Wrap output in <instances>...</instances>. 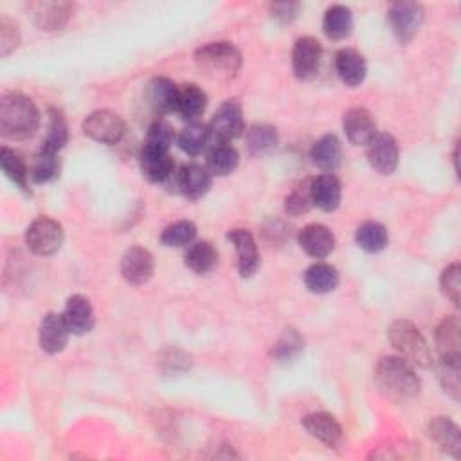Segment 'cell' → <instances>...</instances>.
I'll return each mask as SVG.
<instances>
[{
  "mask_svg": "<svg viewBox=\"0 0 461 461\" xmlns=\"http://www.w3.org/2000/svg\"><path fill=\"white\" fill-rule=\"evenodd\" d=\"M375 384L388 400L397 404L414 398L422 389L414 366L398 355L379 361L375 368Z\"/></svg>",
  "mask_w": 461,
  "mask_h": 461,
  "instance_id": "1",
  "label": "cell"
},
{
  "mask_svg": "<svg viewBox=\"0 0 461 461\" xmlns=\"http://www.w3.org/2000/svg\"><path fill=\"white\" fill-rule=\"evenodd\" d=\"M40 126V112L31 98L21 92H6L0 98V133L22 141Z\"/></svg>",
  "mask_w": 461,
  "mask_h": 461,
  "instance_id": "2",
  "label": "cell"
},
{
  "mask_svg": "<svg viewBox=\"0 0 461 461\" xmlns=\"http://www.w3.org/2000/svg\"><path fill=\"white\" fill-rule=\"evenodd\" d=\"M242 53L231 42H209L195 51L197 69L213 81H229L242 69Z\"/></svg>",
  "mask_w": 461,
  "mask_h": 461,
  "instance_id": "3",
  "label": "cell"
},
{
  "mask_svg": "<svg viewBox=\"0 0 461 461\" xmlns=\"http://www.w3.org/2000/svg\"><path fill=\"white\" fill-rule=\"evenodd\" d=\"M388 339L397 350L398 357L407 361L413 366L418 368H429L432 363L431 348L420 332V329L407 321V320H397L388 329Z\"/></svg>",
  "mask_w": 461,
  "mask_h": 461,
  "instance_id": "4",
  "label": "cell"
},
{
  "mask_svg": "<svg viewBox=\"0 0 461 461\" xmlns=\"http://www.w3.org/2000/svg\"><path fill=\"white\" fill-rule=\"evenodd\" d=\"M64 227L51 217L35 218L26 231V245L37 256H53L64 245Z\"/></svg>",
  "mask_w": 461,
  "mask_h": 461,
  "instance_id": "5",
  "label": "cell"
},
{
  "mask_svg": "<svg viewBox=\"0 0 461 461\" xmlns=\"http://www.w3.org/2000/svg\"><path fill=\"white\" fill-rule=\"evenodd\" d=\"M208 126L211 132L213 144H231L245 130L242 105L236 99H227L215 112Z\"/></svg>",
  "mask_w": 461,
  "mask_h": 461,
  "instance_id": "6",
  "label": "cell"
},
{
  "mask_svg": "<svg viewBox=\"0 0 461 461\" xmlns=\"http://www.w3.org/2000/svg\"><path fill=\"white\" fill-rule=\"evenodd\" d=\"M83 133L101 144H117L126 133V124L117 112L96 110L85 117Z\"/></svg>",
  "mask_w": 461,
  "mask_h": 461,
  "instance_id": "7",
  "label": "cell"
},
{
  "mask_svg": "<svg viewBox=\"0 0 461 461\" xmlns=\"http://www.w3.org/2000/svg\"><path fill=\"white\" fill-rule=\"evenodd\" d=\"M213 184L211 172L202 165H186L175 170L172 181L166 184L170 192L181 193L190 201L202 199Z\"/></svg>",
  "mask_w": 461,
  "mask_h": 461,
  "instance_id": "8",
  "label": "cell"
},
{
  "mask_svg": "<svg viewBox=\"0 0 461 461\" xmlns=\"http://www.w3.org/2000/svg\"><path fill=\"white\" fill-rule=\"evenodd\" d=\"M423 19H425L423 8L418 3H411V0H402V3H395L388 10L389 28L393 30L395 37L402 44L411 42L418 35L420 28L423 24Z\"/></svg>",
  "mask_w": 461,
  "mask_h": 461,
  "instance_id": "9",
  "label": "cell"
},
{
  "mask_svg": "<svg viewBox=\"0 0 461 461\" xmlns=\"http://www.w3.org/2000/svg\"><path fill=\"white\" fill-rule=\"evenodd\" d=\"M28 13L38 30L56 33L69 24L74 6L71 3H62V0H37V3L28 4Z\"/></svg>",
  "mask_w": 461,
  "mask_h": 461,
  "instance_id": "10",
  "label": "cell"
},
{
  "mask_svg": "<svg viewBox=\"0 0 461 461\" xmlns=\"http://www.w3.org/2000/svg\"><path fill=\"white\" fill-rule=\"evenodd\" d=\"M323 47L314 37H301L292 47V73L297 80L309 81L318 76Z\"/></svg>",
  "mask_w": 461,
  "mask_h": 461,
  "instance_id": "11",
  "label": "cell"
},
{
  "mask_svg": "<svg viewBox=\"0 0 461 461\" xmlns=\"http://www.w3.org/2000/svg\"><path fill=\"white\" fill-rule=\"evenodd\" d=\"M370 166L380 175H391L398 168L400 148L391 133L377 132V135L366 144Z\"/></svg>",
  "mask_w": 461,
  "mask_h": 461,
  "instance_id": "12",
  "label": "cell"
},
{
  "mask_svg": "<svg viewBox=\"0 0 461 461\" xmlns=\"http://www.w3.org/2000/svg\"><path fill=\"white\" fill-rule=\"evenodd\" d=\"M139 166L146 181L153 184H161L166 188V184L172 181L177 166L174 159L170 158L168 151L153 149L148 146L141 148L139 153Z\"/></svg>",
  "mask_w": 461,
  "mask_h": 461,
  "instance_id": "13",
  "label": "cell"
},
{
  "mask_svg": "<svg viewBox=\"0 0 461 461\" xmlns=\"http://www.w3.org/2000/svg\"><path fill=\"white\" fill-rule=\"evenodd\" d=\"M153 272H156V260L148 249L133 245L124 251L121 258V274L130 285L141 286L148 283Z\"/></svg>",
  "mask_w": 461,
  "mask_h": 461,
  "instance_id": "14",
  "label": "cell"
},
{
  "mask_svg": "<svg viewBox=\"0 0 461 461\" xmlns=\"http://www.w3.org/2000/svg\"><path fill=\"white\" fill-rule=\"evenodd\" d=\"M297 242L306 254L316 260L329 258L336 249V236L323 224L304 226L297 235Z\"/></svg>",
  "mask_w": 461,
  "mask_h": 461,
  "instance_id": "15",
  "label": "cell"
},
{
  "mask_svg": "<svg viewBox=\"0 0 461 461\" xmlns=\"http://www.w3.org/2000/svg\"><path fill=\"white\" fill-rule=\"evenodd\" d=\"M69 337H71V330L65 323L64 314L49 312L44 316L38 330V341H40V348L46 354L56 355L64 352L69 343Z\"/></svg>",
  "mask_w": 461,
  "mask_h": 461,
  "instance_id": "16",
  "label": "cell"
},
{
  "mask_svg": "<svg viewBox=\"0 0 461 461\" xmlns=\"http://www.w3.org/2000/svg\"><path fill=\"white\" fill-rule=\"evenodd\" d=\"M64 318L73 336H87L96 325L92 303L81 294H74L67 299Z\"/></svg>",
  "mask_w": 461,
  "mask_h": 461,
  "instance_id": "17",
  "label": "cell"
},
{
  "mask_svg": "<svg viewBox=\"0 0 461 461\" xmlns=\"http://www.w3.org/2000/svg\"><path fill=\"white\" fill-rule=\"evenodd\" d=\"M343 130L352 144L366 146L377 135V123L368 108L355 107L345 114Z\"/></svg>",
  "mask_w": 461,
  "mask_h": 461,
  "instance_id": "18",
  "label": "cell"
},
{
  "mask_svg": "<svg viewBox=\"0 0 461 461\" xmlns=\"http://www.w3.org/2000/svg\"><path fill=\"white\" fill-rule=\"evenodd\" d=\"M179 90H181V87H177L168 78H153L146 85V103L149 105V108L153 112L159 115L177 112Z\"/></svg>",
  "mask_w": 461,
  "mask_h": 461,
  "instance_id": "19",
  "label": "cell"
},
{
  "mask_svg": "<svg viewBox=\"0 0 461 461\" xmlns=\"http://www.w3.org/2000/svg\"><path fill=\"white\" fill-rule=\"evenodd\" d=\"M303 427L312 438L329 447H339L343 443V427L330 413H311L303 418Z\"/></svg>",
  "mask_w": 461,
  "mask_h": 461,
  "instance_id": "20",
  "label": "cell"
},
{
  "mask_svg": "<svg viewBox=\"0 0 461 461\" xmlns=\"http://www.w3.org/2000/svg\"><path fill=\"white\" fill-rule=\"evenodd\" d=\"M227 238L236 249L238 258V272L242 277H251L260 269V252L256 247V240L247 229H233Z\"/></svg>",
  "mask_w": 461,
  "mask_h": 461,
  "instance_id": "21",
  "label": "cell"
},
{
  "mask_svg": "<svg viewBox=\"0 0 461 461\" xmlns=\"http://www.w3.org/2000/svg\"><path fill=\"white\" fill-rule=\"evenodd\" d=\"M459 320L456 316L443 318L436 329L434 341L438 359L441 361H461V337H459Z\"/></svg>",
  "mask_w": 461,
  "mask_h": 461,
  "instance_id": "22",
  "label": "cell"
},
{
  "mask_svg": "<svg viewBox=\"0 0 461 461\" xmlns=\"http://www.w3.org/2000/svg\"><path fill=\"white\" fill-rule=\"evenodd\" d=\"M311 193L314 206L320 209L332 213L341 206L343 201V186L341 181L334 174H323L311 181Z\"/></svg>",
  "mask_w": 461,
  "mask_h": 461,
  "instance_id": "23",
  "label": "cell"
},
{
  "mask_svg": "<svg viewBox=\"0 0 461 461\" xmlns=\"http://www.w3.org/2000/svg\"><path fill=\"white\" fill-rule=\"evenodd\" d=\"M336 73L348 87H359L368 74L364 56L352 47H345L336 55Z\"/></svg>",
  "mask_w": 461,
  "mask_h": 461,
  "instance_id": "24",
  "label": "cell"
},
{
  "mask_svg": "<svg viewBox=\"0 0 461 461\" xmlns=\"http://www.w3.org/2000/svg\"><path fill=\"white\" fill-rule=\"evenodd\" d=\"M311 159L325 174H334L336 170H339V166L343 163L341 141L334 133L323 135L320 141L314 142V146L311 149Z\"/></svg>",
  "mask_w": 461,
  "mask_h": 461,
  "instance_id": "25",
  "label": "cell"
},
{
  "mask_svg": "<svg viewBox=\"0 0 461 461\" xmlns=\"http://www.w3.org/2000/svg\"><path fill=\"white\" fill-rule=\"evenodd\" d=\"M431 440L447 454L459 459L461 457V432L459 427L447 416H436L429 422Z\"/></svg>",
  "mask_w": 461,
  "mask_h": 461,
  "instance_id": "26",
  "label": "cell"
},
{
  "mask_svg": "<svg viewBox=\"0 0 461 461\" xmlns=\"http://www.w3.org/2000/svg\"><path fill=\"white\" fill-rule=\"evenodd\" d=\"M303 279H304V286L312 294H330L339 286L341 276L334 265L318 261L306 269Z\"/></svg>",
  "mask_w": 461,
  "mask_h": 461,
  "instance_id": "27",
  "label": "cell"
},
{
  "mask_svg": "<svg viewBox=\"0 0 461 461\" xmlns=\"http://www.w3.org/2000/svg\"><path fill=\"white\" fill-rule=\"evenodd\" d=\"M0 165H3V172L6 177L24 193H30V165L24 161L19 151L4 146L0 151Z\"/></svg>",
  "mask_w": 461,
  "mask_h": 461,
  "instance_id": "28",
  "label": "cell"
},
{
  "mask_svg": "<svg viewBox=\"0 0 461 461\" xmlns=\"http://www.w3.org/2000/svg\"><path fill=\"white\" fill-rule=\"evenodd\" d=\"M208 107V94L195 83L183 85L179 90V103L177 114L190 123H197V119L206 112Z\"/></svg>",
  "mask_w": 461,
  "mask_h": 461,
  "instance_id": "29",
  "label": "cell"
},
{
  "mask_svg": "<svg viewBox=\"0 0 461 461\" xmlns=\"http://www.w3.org/2000/svg\"><path fill=\"white\" fill-rule=\"evenodd\" d=\"M354 30V13L350 8L343 4H336L327 10L325 19H323V31L325 35L334 40H345L352 35Z\"/></svg>",
  "mask_w": 461,
  "mask_h": 461,
  "instance_id": "30",
  "label": "cell"
},
{
  "mask_svg": "<svg viewBox=\"0 0 461 461\" xmlns=\"http://www.w3.org/2000/svg\"><path fill=\"white\" fill-rule=\"evenodd\" d=\"M240 165V153L231 144H213L208 153L206 168L213 177H227Z\"/></svg>",
  "mask_w": 461,
  "mask_h": 461,
  "instance_id": "31",
  "label": "cell"
},
{
  "mask_svg": "<svg viewBox=\"0 0 461 461\" xmlns=\"http://www.w3.org/2000/svg\"><path fill=\"white\" fill-rule=\"evenodd\" d=\"M184 263L190 270L195 274H208L211 272L218 263V251L211 242H193L188 245V251L184 254Z\"/></svg>",
  "mask_w": 461,
  "mask_h": 461,
  "instance_id": "32",
  "label": "cell"
},
{
  "mask_svg": "<svg viewBox=\"0 0 461 461\" xmlns=\"http://www.w3.org/2000/svg\"><path fill=\"white\" fill-rule=\"evenodd\" d=\"M47 115H49L47 132H46V137L42 141L40 149L49 151V153H56V156H58V151L64 149L67 141H69V124H67L65 115L58 108H49Z\"/></svg>",
  "mask_w": 461,
  "mask_h": 461,
  "instance_id": "33",
  "label": "cell"
},
{
  "mask_svg": "<svg viewBox=\"0 0 461 461\" xmlns=\"http://www.w3.org/2000/svg\"><path fill=\"white\" fill-rule=\"evenodd\" d=\"M211 142L213 141H211L209 126L204 123H190L186 128H183V132L177 137L179 148L192 158L201 156Z\"/></svg>",
  "mask_w": 461,
  "mask_h": 461,
  "instance_id": "34",
  "label": "cell"
},
{
  "mask_svg": "<svg viewBox=\"0 0 461 461\" xmlns=\"http://www.w3.org/2000/svg\"><path fill=\"white\" fill-rule=\"evenodd\" d=\"M60 175V159L56 153L40 149L30 163V181L33 184H49Z\"/></svg>",
  "mask_w": 461,
  "mask_h": 461,
  "instance_id": "35",
  "label": "cell"
},
{
  "mask_svg": "<svg viewBox=\"0 0 461 461\" xmlns=\"http://www.w3.org/2000/svg\"><path fill=\"white\" fill-rule=\"evenodd\" d=\"M355 242L363 251H366L370 254H377L388 247L389 235H388V229L380 222L370 220L357 227Z\"/></svg>",
  "mask_w": 461,
  "mask_h": 461,
  "instance_id": "36",
  "label": "cell"
},
{
  "mask_svg": "<svg viewBox=\"0 0 461 461\" xmlns=\"http://www.w3.org/2000/svg\"><path fill=\"white\" fill-rule=\"evenodd\" d=\"M247 148L252 156H263L277 146V130L270 124H252L245 135Z\"/></svg>",
  "mask_w": 461,
  "mask_h": 461,
  "instance_id": "37",
  "label": "cell"
},
{
  "mask_svg": "<svg viewBox=\"0 0 461 461\" xmlns=\"http://www.w3.org/2000/svg\"><path fill=\"white\" fill-rule=\"evenodd\" d=\"M197 238V226L190 220H179L165 227L161 233V243L165 247H188Z\"/></svg>",
  "mask_w": 461,
  "mask_h": 461,
  "instance_id": "38",
  "label": "cell"
},
{
  "mask_svg": "<svg viewBox=\"0 0 461 461\" xmlns=\"http://www.w3.org/2000/svg\"><path fill=\"white\" fill-rule=\"evenodd\" d=\"M461 361H441L438 359L436 364V373H438V380L443 388V391L454 398L456 402L459 400V393H461V382H459V364Z\"/></svg>",
  "mask_w": 461,
  "mask_h": 461,
  "instance_id": "39",
  "label": "cell"
},
{
  "mask_svg": "<svg viewBox=\"0 0 461 461\" xmlns=\"http://www.w3.org/2000/svg\"><path fill=\"white\" fill-rule=\"evenodd\" d=\"M174 141H175L174 128L166 121L156 119L148 126L146 139H144L142 146H148V148H153V149H161V151H170V146L174 144Z\"/></svg>",
  "mask_w": 461,
  "mask_h": 461,
  "instance_id": "40",
  "label": "cell"
},
{
  "mask_svg": "<svg viewBox=\"0 0 461 461\" xmlns=\"http://www.w3.org/2000/svg\"><path fill=\"white\" fill-rule=\"evenodd\" d=\"M303 348H304L303 337H301L295 330H286V332L279 337V341L274 345V348H272V357H274L277 363H286V361H292L294 357H297Z\"/></svg>",
  "mask_w": 461,
  "mask_h": 461,
  "instance_id": "41",
  "label": "cell"
},
{
  "mask_svg": "<svg viewBox=\"0 0 461 461\" xmlns=\"http://www.w3.org/2000/svg\"><path fill=\"white\" fill-rule=\"evenodd\" d=\"M314 208L312 193H311V183L297 186L286 199H285V211L290 217H301L309 213Z\"/></svg>",
  "mask_w": 461,
  "mask_h": 461,
  "instance_id": "42",
  "label": "cell"
},
{
  "mask_svg": "<svg viewBox=\"0 0 461 461\" xmlns=\"http://www.w3.org/2000/svg\"><path fill=\"white\" fill-rule=\"evenodd\" d=\"M440 288L443 295L454 304L459 306V294H461V267L459 263H450L443 269L440 276Z\"/></svg>",
  "mask_w": 461,
  "mask_h": 461,
  "instance_id": "43",
  "label": "cell"
},
{
  "mask_svg": "<svg viewBox=\"0 0 461 461\" xmlns=\"http://www.w3.org/2000/svg\"><path fill=\"white\" fill-rule=\"evenodd\" d=\"M21 46V30L10 17H0V56H10Z\"/></svg>",
  "mask_w": 461,
  "mask_h": 461,
  "instance_id": "44",
  "label": "cell"
},
{
  "mask_svg": "<svg viewBox=\"0 0 461 461\" xmlns=\"http://www.w3.org/2000/svg\"><path fill=\"white\" fill-rule=\"evenodd\" d=\"M299 8L301 6L297 3H274V4H270V13L276 21L288 24L297 17Z\"/></svg>",
  "mask_w": 461,
  "mask_h": 461,
  "instance_id": "45",
  "label": "cell"
}]
</instances>
